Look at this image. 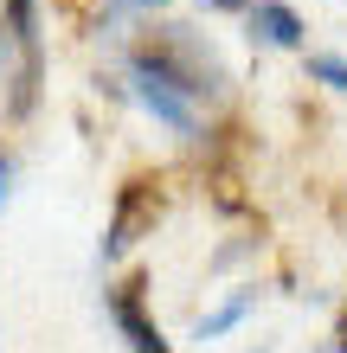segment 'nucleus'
<instances>
[{"label": "nucleus", "instance_id": "nucleus-1", "mask_svg": "<svg viewBox=\"0 0 347 353\" xmlns=\"http://www.w3.org/2000/svg\"><path fill=\"white\" fill-rule=\"evenodd\" d=\"M129 90H135V103H141V110H148L155 122H161V129H174V135H206V116H199V97L187 90V84H180V77L168 71V65H161V58L148 52V46H141L135 58H129Z\"/></svg>", "mask_w": 347, "mask_h": 353}, {"label": "nucleus", "instance_id": "nucleus-2", "mask_svg": "<svg viewBox=\"0 0 347 353\" xmlns=\"http://www.w3.org/2000/svg\"><path fill=\"white\" fill-rule=\"evenodd\" d=\"M103 308H110V321H116V334H122L129 353H174L161 341V327L148 321V308H141V283H116L103 296Z\"/></svg>", "mask_w": 347, "mask_h": 353}, {"label": "nucleus", "instance_id": "nucleus-3", "mask_svg": "<svg viewBox=\"0 0 347 353\" xmlns=\"http://www.w3.org/2000/svg\"><path fill=\"white\" fill-rule=\"evenodd\" d=\"M244 32H251L257 46H270V52H302L309 46V26H302V13L290 7V0H251Z\"/></svg>", "mask_w": 347, "mask_h": 353}, {"label": "nucleus", "instance_id": "nucleus-4", "mask_svg": "<svg viewBox=\"0 0 347 353\" xmlns=\"http://www.w3.org/2000/svg\"><path fill=\"white\" fill-rule=\"evenodd\" d=\"M257 308V289H238L232 302H219L212 315H199V327H193V341H212V334H226V327H238L244 315Z\"/></svg>", "mask_w": 347, "mask_h": 353}, {"label": "nucleus", "instance_id": "nucleus-5", "mask_svg": "<svg viewBox=\"0 0 347 353\" xmlns=\"http://www.w3.org/2000/svg\"><path fill=\"white\" fill-rule=\"evenodd\" d=\"M302 71H309V84H328L335 97H347V58L341 52H302Z\"/></svg>", "mask_w": 347, "mask_h": 353}, {"label": "nucleus", "instance_id": "nucleus-6", "mask_svg": "<svg viewBox=\"0 0 347 353\" xmlns=\"http://www.w3.org/2000/svg\"><path fill=\"white\" fill-rule=\"evenodd\" d=\"M13 46H19V32H13V19H0V71H7V58H13Z\"/></svg>", "mask_w": 347, "mask_h": 353}, {"label": "nucleus", "instance_id": "nucleus-7", "mask_svg": "<svg viewBox=\"0 0 347 353\" xmlns=\"http://www.w3.org/2000/svg\"><path fill=\"white\" fill-rule=\"evenodd\" d=\"M206 7H219V13H251V0H206Z\"/></svg>", "mask_w": 347, "mask_h": 353}, {"label": "nucleus", "instance_id": "nucleus-8", "mask_svg": "<svg viewBox=\"0 0 347 353\" xmlns=\"http://www.w3.org/2000/svg\"><path fill=\"white\" fill-rule=\"evenodd\" d=\"M122 7H168V0H122Z\"/></svg>", "mask_w": 347, "mask_h": 353}, {"label": "nucleus", "instance_id": "nucleus-9", "mask_svg": "<svg viewBox=\"0 0 347 353\" xmlns=\"http://www.w3.org/2000/svg\"><path fill=\"white\" fill-rule=\"evenodd\" d=\"M0 205H7V168H0Z\"/></svg>", "mask_w": 347, "mask_h": 353}]
</instances>
